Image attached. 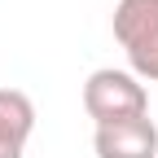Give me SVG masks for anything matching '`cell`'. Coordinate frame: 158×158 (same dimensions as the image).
<instances>
[{
    "label": "cell",
    "instance_id": "1",
    "mask_svg": "<svg viewBox=\"0 0 158 158\" xmlns=\"http://www.w3.org/2000/svg\"><path fill=\"white\" fill-rule=\"evenodd\" d=\"M84 114L92 118L97 127L127 123V118L149 114V92H145V84L132 70L101 66V70H92L84 79Z\"/></svg>",
    "mask_w": 158,
    "mask_h": 158
},
{
    "label": "cell",
    "instance_id": "2",
    "mask_svg": "<svg viewBox=\"0 0 158 158\" xmlns=\"http://www.w3.org/2000/svg\"><path fill=\"white\" fill-rule=\"evenodd\" d=\"M110 27L127 70L141 84H158V0H118Z\"/></svg>",
    "mask_w": 158,
    "mask_h": 158
},
{
    "label": "cell",
    "instance_id": "3",
    "mask_svg": "<svg viewBox=\"0 0 158 158\" xmlns=\"http://www.w3.org/2000/svg\"><path fill=\"white\" fill-rule=\"evenodd\" d=\"M92 154L97 158H158V123L149 114L110 123L92 132Z\"/></svg>",
    "mask_w": 158,
    "mask_h": 158
},
{
    "label": "cell",
    "instance_id": "4",
    "mask_svg": "<svg viewBox=\"0 0 158 158\" xmlns=\"http://www.w3.org/2000/svg\"><path fill=\"white\" fill-rule=\"evenodd\" d=\"M35 132V101L22 88H0V158H22Z\"/></svg>",
    "mask_w": 158,
    "mask_h": 158
}]
</instances>
